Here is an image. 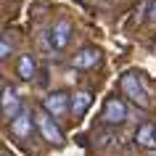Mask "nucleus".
Instances as JSON below:
<instances>
[{"instance_id":"1","label":"nucleus","mask_w":156,"mask_h":156,"mask_svg":"<svg viewBox=\"0 0 156 156\" xmlns=\"http://www.w3.org/2000/svg\"><path fill=\"white\" fill-rule=\"evenodd\" d=\"M119 90L124 93V98H130V103H135L138 108H151V106H154L148 80H146V74L138 72V69H130V72L122 74V80H119Z\"/></svg>"},{"instance_id":"2","label":"nucleus","mask_w":156,"mask_h":156,"mask_svg":"<svg viewBox=\"0 0 156 156\" xmlns=\"http://www.w3.org/2000/svg\"><path fill=\"white\" fill-rule=\"evenodd\" d=\"M34 130H37V116L29 111V108H21V114L16 119H11V135L19 140V143H29L34 138Z\"/></svg>"},{"instance_id":"3","label":"nucleus","mask_w":156,"mask_h":156,"mask_svg":"<svg viewBox=\"0 0 156 156\" xmlns=\"http://www.w3.org/2000/svg\"><path fill=\"white\" fill-rule=\"evenodd\" d=\"M124 122H127V103L116 95L106 98L103 111H101V124L103 127H122Z\"/></svg>"},{"instance_id":"4","label":"nucleus","mask_w":156,"mask_h":156,"mask_svg":"<svg viewBox=\"0 0 156 156\" xmlns=\"http://www.w3.org/2000/svg\"><path fill=\"white\" fill-rule=\"evenodd\" d=\"M42 108L48 111L53 119H64L66 114H72V93L66 90H53L42 98Z\"/></svg>"},{"instance_id":"5","label":"nucleus","mask_w":156,"mask_h":156,"mask_svg":"<svg viewBox=\"0 0 156 156\" xmlns=\"http://www.w3.org/2000/svg\"><path fill=\"white\" fill-rule=\"evenodd\" d=\"M72 34H74V27L69 19H58L56 24L48 29V45L56 53H61V50L69 48V42H72Z\"/></svg>"},{"instance_id":"6","label":"nucleus","mask_w":156,"mask_h":156,"mask_svg":"<svg viewBox=\"0 0 156 156\" xmlns=\"http://www.w3.org/2000/svg\"><path fill=\"white\" fill-rule=\"evenodd\" d=\"M34 116H37V130H40L42 138L48 140V143L61 146V143H64V132H61V127H58V119H53L42 106L34 111Z\"/></svg>"},{"instance_id":"7","label":"nucleus","mask_w":156,"mask_h":156,"mask_svg":"<svg viewBox=\"0 0 156 156\" xmlns=\"http://www.w3.org/2000/svg\"><path fill=\"white\" fill-rule=\"evenodd\" d=\"M21 114V98H19V93L13 85L3 82V119L11 122V119H16Z\"/></svg>"},{"instance_id":"8","label":"nucleus","mask_w":156,"mask_h":156,"mask_svg":"<svg viewBox=\"0 0 156 156\" xmlns=\"http://www.w3.org/2000/svg\"><path fill=\"white\" fill-rule=\"evenodd\" d=\"M98 64H101V50L95 48V45H85V48H80L72 56V66L74 69H82V72L95 69Z\"/></svg>"},{"instance_id":"9","label":"nucleus","mask_w":156,"mask_h":156,"mask_svg":"<svg viewBox=\"0 0 156 156\" xmlns=\"http://www.w3.org/2000/svg\"><path fill=\"white\" fill-rule=\"evenodd\" d=\"M135 146L143 151H156V124L154 122H143L135 130Z\"/></svg>"},{"instance_id":"10","label":"nucleus","mask_w":156,"mask_h":156,"mask_svg":"<svg viewBox=\"0 0 156 156\" xmlns=\"http://www.w3.org/2000/svg\"><path fill=\"white\" fill-rule=\"evenodd\" d=\"M93 106V93L90 90H77L72 93V116L74 119H82L87 114V108Z\"/></svg>"},{"instance_id":"11","label":"nucleus","mask_w":156,"mask_h":156,"mask_svg":"<svg viewBox=\"0 0 156 156\" xmlns=\"http://www.w3.org/2000/svg\"><path fill=\"white\" fill-rule=\"evenodd\" d=\"M16 72H19V77L24 82H32L34 77H37V58L32 53H24V56L19 58V64H16Z\"/></svg>"},{"instance_id":"12","label":"nucleus","mask_w":156,"mask_h":156,"mask_svg":"<svg viewBox=\"0 0 156 156\" xmlns=\"http://www.w3.org/2000/svg\"><path fill=\"white\" fill-rule=\"evenodd\" d=\"M114 143H119V135H116V127H108V132H103V135H95V146L98 148H108L114 146Z\"/></svg>"},{"instance_id":"13","label":"nucleus","mask_w":156,"mask_h":156,"mask_svg":"<svg viewBox=\"0 0 156 156\" xmlns=\"http://www.w3.org/2000/svg\"><path fill=\"white\" fill-rule=\"evenodd\" d=\"M8 56H11V42H8V37H3V42H0V58L5 61Z\"/></svg>"},{"instance_id":"14","label":"nucleus","mask_w":156,"mask_h":156,"mask_svg":"<svg viewBox=\"0 0 156 156\" xmlns=\"http://www.w3.org/2000/svg\"><path fill=\"white\" fill-rule=\"evenodd\" d=\"M148 19H151V21H156V0L151 3V11H148Z\"/></svg>"},{"instance_id":"15","label":"nucleus","mask_w":156,"mask_h":156,"mask_svg":"<svg viewBox=\"0 0 156 156\" xmlns=\"http://www.w3.org/2000/svg\"><path fill=\"white\" fill-rule=\"evenodd\" d=\"M0 156H11V154H8V151H5V148H3V151H0Z\"/></svg>"}]
</instances>
